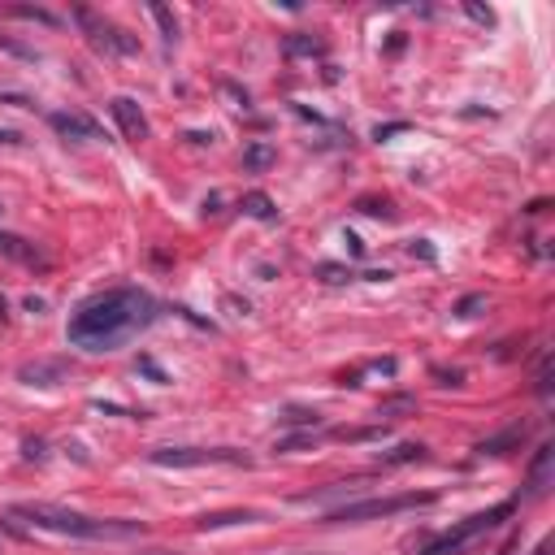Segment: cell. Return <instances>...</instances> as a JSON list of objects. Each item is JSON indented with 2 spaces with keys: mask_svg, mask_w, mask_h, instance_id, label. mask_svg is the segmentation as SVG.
<instances>
[{
  "mask_svg": "<svg viewBox=\"0 0 555 555\" xmlns=\"http://www.w3.org/2000/svg\"><path fill=\"white\" fill-rule=\"evenodd\" d=\"M482 304H486L482 295H469V300H464V304H460V309H456V317H473V313H478V309H482Z\"/></svg>",
  "mask_w": 555,
  "mask_h": 555,
  "instance_id": "obj_25",
  "label": "cell"
},
{
  "mask_svg": "<svg viewBox=\"0 0 555 555\" xmlns=\"http://www.w3.org/2000/svg\"><path fill=\"white\" fill-rule=\"evenodd\" d=\"M416 252H421L425 261H434V247H430V243H425V239H416V243H412V256H416Z\"/></svg>",
  "mask_w": 555,
  "mask_h": 555,
  "instance_id": "obj_27",
  "label": "cell"
},
{
  "mask_svg": "<svg viewBox=\"0 0 555 555\" xmlns=\"http://www.w3.org/2000/svg\"><path fill=\"white\" fill-rule=\"evenodd\" d=\"M152 555H166V551H152Z\"/></svg>",
  "mask_w": 555,
  "mask_h": 555,
  "instance_id": "obj_31",
  "label": "cell"
},
{
  "mask_svg": "<svg viewBox=\"0 0 555 555\" xmlns=\"http://www.w3.org/2000/svg\"><path fill=\"white\" fill-rule=\"evenodd\" d=\"M239 209L247 213V218H256V221H273V200H269L265 192H247Z\"/></svg>",
  "mask_w": 555,
  "mask_h": 555,
  "instance_id": "obj_14",
  "label": "cell"
},
{
  "mask_svg": "<svg viewBox=\"0 0 555 555\" xmlns=\"http://www.w3.org/2000/svg\"><path fill=\"white\" fill-rule=\"evenodd\" d=\"M13 516H22L35 530L66 533V538H139L144 533V521H100V516H83L74 507L57 504H18Z\"/></svg>",
  "mask_w": 555,
  "mask_h": 555,
  "instance_id": "obj_2",
  "label": "cell"
},
{
  "mask_svg": "<svg viewBox=\"0 0 555 555\" xmlns=\"http://www.w3.org/2000/svg\"><path fill=\"white\" fill-rule=\"evenodd\" d=\"M434 495H390V499H356V504H343L335 512H326L330 525H352V521H382V516H399V512H416V507H430Z\"/></svg>",
  "mask_w": 555,
  "mask_h": 555,
  "instance_id": "obj_3",
  "label": "cell"
},
{
  "mask_svg": "<svg viewBox=\"0 0 555 555\" xmlns=\"http://www.w3.org/2000/svg\"><path fill=\"white\" fill-rule=\"evenodd\" d=\"M507 516H512V504H495L486 507V512H478V516H469L464 525H456V530H447L443 538H434V542H425L421 547V555H456L460 547H469L473 538H482V533L499 530Z\"/></svg>",
  "mask_w": 555,
  "mask_h": 555,
  "instance_id": "obj_4",
  "label": "cell"
},
{
  "mask_svg": "<svg viewBox=\"0 0 555 555\" xmlns=\"http://www.w3.org/2000/svg\"><path fill=\"white\" fill-rule=\"evenodd\" d=\"M109 113H113L118 130L126 135V139H130V144L148 139V118H144V109H139V100H130V96H113V100H109Z\"/></svg>",
  "mask_w": 555,
  "mask_h": 555,
  "instance_id": "obj_7",
  "label": "cell"
},
{
  "mask_svg": "<svg viewBox=\"0 0 555 555\" xmlns=\"http://www.w3.org/2000/svg\"><path fill=\"white\" fill-rule=\"evenodd\" d=\"M9 13H13V18H35V22H44V26H61L52 13H44V9H31V4H13Z\"/></svg>",
  "mask_w": 555,
  "mask_h": 555,
  "instance_id": "obj_19",
  "label": "cell"
},
{
  "mask_svg": "<svg viewBox=\"0 0 555 555\" xmlns=\"http://www.w3.org/2000/svg\"><path fill=\"white\" fill-rule=\"evenodd\" d=\"M317 273H321L326 282H347V278H352V269H343V265H321Z\"/></svg>",
  "mask_w": 555,
  "mask_h": 555,
  "instance_id": "obj_22",
  "label": "cell"
},
{
  "mask_svg": "<svg viewBox=\"0 0 555 555\" xmlns=\"http://www.w3.org/2000/svg\"><path fill=\"white\" fill-rule=\"evenodd\" d=\"M0 144H22V135L18 130H0Z\"/></svg>",
  "mask_w": 555,
  "mask_h": 555,
  "instance_id": "obj_29",
  "label": "cell"
},
{
  "mask_svg": "<svg viewBox=\"0 0 555 555\" xmlns=\"http://www.w3.org/2000/svg\"><path fill=\"white\" fill-rule=\"evenodd\" d=\"M282 52H287V57H321L326 44H321L317 35H287V40H282Z\"/></svg>",
  "mask_w": 555,
  "mask_h": 555,
  "instance_id": "obj_13",
  "label": "cell"
},
{
  "mask_svg": "<svg viewBox=\"0 0 555 555\" xmlns=\"http://www.w3.org/2000/svg\"><path fill=\"white\" fill-rule=\"evenodd\" d=\"M278 421H282V425H317V412H295L291 408L287 416H278Z\"/></svg>",
  "mask_w": 555,
  "mask_h": 555,
  "instance_id": "obj_20",
  "label": "cell"
},
{
  "mask_svg": "<svg viewBox=\"0 0 555 555\" xmlns=\"http://www.w3.org/2000/svg\"><path fill=\"white\" fill-rule=\"evenodd\" d=\"M18 378L26 387H57V382L70 378V361H31L18 369Z\"/></svg>",
  "mask_w": 555,
  "mask_h": 555,
  "instance_id": "obj_8",
  "label": "cell"
},
{
  "mask_svg": "<svg viewBox=\"0 0 555 555\" xmlns=\"http://www.w3.org/2000/svg\"><path fill=\"white\" fill-rule=\"evenodd\" d=\"M74 18H78V26L87 31L92 49L104 52V57H130V52H139V40H135V35H126L121 26H113L109 18H100V13H92V9H78Z\"/></svg>",
  "mask_w": 555,
  "mask_h": 555,
  "instance_id": "obj_6",
  "label": "cell"
},
{
  "mask_svg": "<svg viewBox=\"0 0 555 555\" xmlns=\"http://www.w3.org/2000/svg\"><path fill=\"white\" fill-rule=\"evenodd\" d=\"M243 166H247V169H269V166H273V148H269V144H252L247 152H243Z\"/></svg>",
  "mask_w": 555,
  "mask_h": 555,
  "instance_id": "obj_16",
  "label": "cell"
},
{
  "mask_svg": "<svg viewBox=\"0 0 555 555\" xmlns=\"http://www.w3.org/2000/svg\"><path fill=\"white\" fill-rule=\"evenodd\" d=\"M44 309H49V304H44V300H35V295H31V300H26V313L44 317Z\"/></svg>",
  "mask_w": 555,
  "mask_h": 555,
  "instance_id": "obj_28",
  "label": "cell"
},
{
  "mask_svg": "<svg viewBox=\"0 0 555 555\" xmlns=\"http://www.w3.org/2000/svg\"><path fill=\"white\" fill-rule=\"evenodd\" d=\"M464 13H469L473 22H482V26H495V13H490L486 4H464Z\"/></svg>",
  "mask_w": 555,
  "mask_h": 555,
  "instance_id": "obj_21",
  "label": "cell"
},
{
  "mask_svg": "<svg viewBox=\"0 0 555 555\" xmlns=\"http://www.w3.org/2000/svg\"><path fill=\"white\" fill-rule=\"evenodd\" d=\"M0 49H9V52H18V57H26V61H35V57H40V52H31V49H22V44H13V40H4V35H0Z\"/></svg>",
  "mask_w": 555,
  "mask_h": 555,
  "instance_id": "obj_26",
  "label": "cell"
},
{
  "mask_svg": "<svg viewBox=\"0 0 555 555\" xmlns=\"http://www.w3.org/2000/svg\"><path fill=\"white\" fill-rule=\"evenodd\" d=\"M533 555H547V542H542V547H538V551H533Z\"/></svg>",
  "mask_w": 555,
  "mask_h": 555,
  "instance_id": "obj_30",
  "label": "cell"
},
{
  "mask_svg": "<svg viewBox=\"0 0 555 555\" xmlns=\"http://www.w3.org/2000/svg\"><path fill=\"white\" fill-rule=\"evenodd\" d=\"M252 521H261V512H252V507H235V512H213V516H200L195 521V530H226V525H252Z\"/></svg>",
  "mask_w": 555,
  "mask_h": 555,
  "instance_id": "obj_11",
  "label": "cell"
},
{
  "mask_svg": "<svg viewBox=\"0 0 555 555\" xmlns=\"http://www.w3.org/2000/svg\"><path fill=\"white\" fill-rule=\"evenodd\" d=\"M521 438H525V425H507L504 434L478 443V456H507L512 447H521Z\"/></svg>",
  "mask_w": 555,
  "mask_h": 555,
  "instance_id": "obj_12",
  "label": "cell"
},
{
  "mask_svg": "<svg viewBox=\"0 0 555 555\" xmlns=\"http://www.w3.org/2000/svg\"><path fill=\"white\" fill-rule=\"evenodd\" d=\"M152 18H157V26H161L166 44H174V40H178V22H174V13H169L166 4H152Z\"/></svg>",
  "mask_w": 555,
  "mask_h": 555,
  "instance_id": "obj_17",
  "label": "cell"
},
{
  "mask_svg": "<svg viewBox=\"0 0 555 555\" xmlns=\"http://www.w3.org/2000/svg\"><path fill=\"white\" fill-rule=\"evenodd\" d=\"M547 464H551V447H542V452H538V460H533V473H530V490H533V495L542 490V478H547Z\"/></svg>",
  "mask_w": 555,
  "mask_h": 555,
  "instance_id": "obj_18",
  "label": "cell"
},
{
  "mask_svg": "<svg viewBox=\"0 0 555 555\" xmlns=\"http://www.w3.org/2000/svg\"><path fill=\"white\" fill-rule=\"evenodd\" d=\"M412 460H425V447H421V443H399L395 452L382 456V464H412Z\"/></svg>",
  "mask_w": 555,
  "mask_h": 555,
  "instance_id": "obj_15",
  "label": "cell"
},
{
  "mask_svg": "<svg viewBox=\"0 0 555 555\" xmlns=\"http://www.w3.org/2000/svg\"><path fill=\"white\" fill-rule=\"evenodd\" d=\"M361 213H373V218H395L387 200H382V204H378V200H361Z\"/></svg>",
  "mask_w": 555,
  "mask_h": 555,
  "instance_id": "obj_23",
  "label": "cell"
},
{
  "mask_svg": "<svg viewBox=\"0 0 555 555\" xmlns=\"http://www.w3.org/2000/svg\"><path fill=\"white\" fill-rule=\"evenodd\" d=\"M404 130H408V121H387V126L373 130V139H390V135H404Z\"/></svg>",
  "mask_w": 555,
  "mask_h": 555,
  "instance_id": "obj_24",
  "label": "cell"
},
{
  "mask_svg": "<svg viewBox=\"0 0 555 555\" xmlns=\"http://www.w3.org/2000/svg\"><path fill=\"white\" fill-rule=\"evenodd\" d=\"M0 256H9L18 265H44V256H40L35 243H26L22 235H4V230H0Z\"/></svg>",
  "mask_w": 555,
  "mask_h": 555,
  "instance_id": "obj_10",
  "label": "cell"
},
{
  "mask_svg": "<svg viewBox=\"0 0 555 555\" xmlns=\"http://www.w3.org/2000/svg\"><path fill=\"white\" fill-rule=\"evenodd\" d=\"M152 321H157V300L139 287H118L87 300L70 317L66 338L74 347H87V352H118L121 343H130Z\"/></svg>",
  "mask_w": 555,
  "mask_h": 555,
  "instance_id": "obj_1",
  "label": "cell"
},
{
  "mask_svg": "<svg viewBox=\"0 0 555 555\" xmlns=\"http://www.w3.org/2000/svg\"><path fill=\"white\" fill-rule=\"evenodd\" d=\"M152 464L161 469H204V464H252V460L235 452V447H161L152 452Z\"/></svg>",
  "mask_w": 555,
  "mask_h": 555,
  "instance_id": "obj_5",
  "label": "cell"
},
{
  "mask_svg": "<svg viewBox=\"0 0 555 555\" xmlns=\"http://www.w3.org/2000/svg\"><path fill=\"white\" fill-rule=\"evenodd\" d=\"M49 126L57 130V135H66V139H96L100 135V126L87 113H49Z\"/></svg>",
  "mask_w": 555,
  "mask_h": 555,
  "instance_id": "obj_9",
  "label": "cell"
}]
</instances>
